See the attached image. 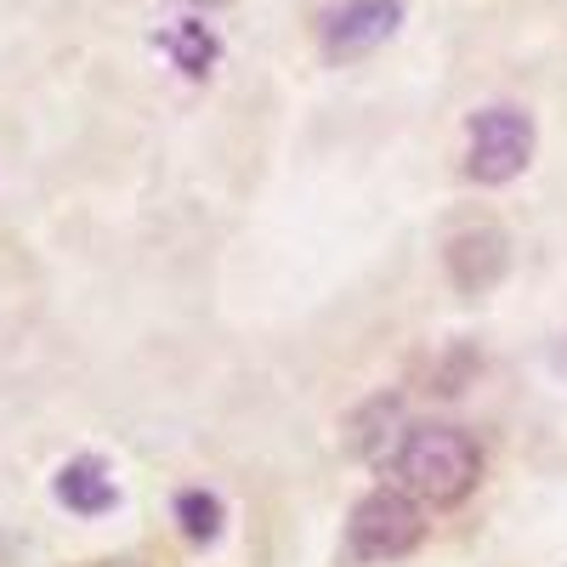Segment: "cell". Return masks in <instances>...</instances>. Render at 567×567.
Here are the masks:
<instances>
[{
  "instance_id": "6da1fadb",
  "label": "cell",
  "mask_w": 567,
  "mask_h": 567,
  "mask_svg": "<svg viewBox=\"0 0 567 567\" xmlns=\"http://www.w3.org/2000/svg\"><path fill=\"white\" fill-rule=\"evenodd\" d=\"M392 471H398V488L409 499L454 505V499H465L471 488H477L483 449H477V437H465L449 420H420L392 449Z\"/></svg>"
},
{
  "instance_id": "7a4b0ae2",
  "label": "cell",
  "mask_w": 567,
  "mask_h": 567,
  "mask_svg": "<svg viewBox=\"0 0 567 567\" xmlns=\"http://www.w3.org/2000/svg\"><path fill=\"white\" fill-rule=\"evenodd\" d=\"M465 136H471L465 176L483 182V187H499L511 176H523L528 159H534V120H528V109H516V103L477 109L471 125H465Z\"/></svg>"
},
{
  "instance_id": "3957f363",
  "label": "cell",
  "mask_w": 567,
  "mask_h": 567,
  "mask_svg": "<svg viewBox=\"0 0 567 567\" xmlns=\"http://www.w3.org/2000/svg\"><path fill=\"white\" fill-rule=\"evenodd\" d=\"M425 523H420V505L409 494H369L358 499L352 523H347V545L358 561H392L409 556L420 545Z\"/></svg>"
},
{
  "instance_id": "277c9868",
  "label": "cell",
  "mask_w": 567,
  "mask_h": 567,
  "mask_svg": "<svg viewBox=\"0 0 567 567\" xmlns=\"http://www.w3.org/2000/svg\"><path fill=\"white\" fill-rule=\"evenodd\" d=\"M403 29V0H341L318 23V45L329 63H352Z\"/></svg>"
},
{
  "instance_id": "5b68a950",
  "label": "cell",
  "mask_w": 567,
  "mask_h": 567,
  "mask_svg": "<svg viewBox=\"0 0 567 567\" xmlns=\"http://www.w3.org/2000/svg\"><path fill=\"white\" fill-rule=\"evenodd\" d=\"M511 267V245H505V233L494 227H465L460 239L449 245V272L465 296H477V290H494V284L505 278Z\"/></svg>"
},
{
  "instance_id": "8992f818",
  "label": "cell",
  "mask_w": 567,
  "mask_h": 567,
  "mask_svg": "<svg viewBox=\"0 0 567 567\" xmlns=\"http://www.w3.org/2000/svg\"><path fill=\"white\" fill-rule=\"evenodd\" d=\"M52 488H58L63 511H74V516H103V511L120 499L103 460H69V465L58 471V483H52Z\"/></svg>"
},
{
  "instance_id": "52a82bcc",
  "label": "cell",
  "mask_w": 567,
  "mask_h": 567,
  "mask_svg": "<svg viewBox=\"0 0 567 567\" xmlns=\"http://www.w3.org/2000/svg\"><path fill=\"white\" fill-rule=\"evenodd\" d=\"M176 523H182V534L194 539V545H210V539L221 534V499L205 494V488L176 494Z\"/></svg>"
},
{
  "instance_id": "ba28073f",
  "label": "cell",
  "mask_w": 567,
  "mask_h": 567,
  "mask_svg": "<svg viewBox=\"0 0 567 567\" xmlns=\"http://www.w3.org/2000/svg\"><path fill=\"white\" fill-rule=\"evenodd\" d=\"M165 45L176 52V69H182V74H210V63H216V52H221L216 34H210L205 23H182Z\"/></svg>"
}]
</instances>
